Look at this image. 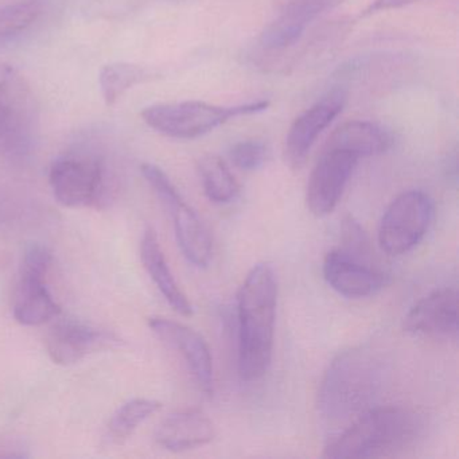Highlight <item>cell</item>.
Instances as JSON below:
<instances>
[{
  "instance_id": "cell-20",
  "label": "cell",
  "mask_w": 459,
  "mask_h": 459,
  "mask_svg": "<svg viewBox=\"0 0 459 459\" xmlns=\"http://www.w3.org/2000/svg\"><path fill=\"white\" fill-rule=\"evenodd\" d=\"M152 76L146 68L135 64L115 63L104 66L99 74L101 96L108 106L117 103L123 93Z\"/></svg>"
},
{
  "instance_id": "cell-2",
  "label": "cell",
  "mask_w": 459,
  "mask_h": 459,
  "mask_svg": "<svg viewBox=\"0 0 459 459\" xmlns=\"http://www.w3.org/2000/svg\"><path fill=\"white\" fill-rule=\"evenodd\" d=\"M384 383V367L372 351L351 349L341 353L325 373L318 410L330 426L356 420L375 403Z\"/></svg>"
},
{
  "instance_id": "cell-18",
  "label": "cell",
  "mask_w": 459,
  "mask_h": 459,
  "mask_svg": "<svg viewBox=\"0 0 459 459\" xmlns=\"http://www.w3.org/2000/svg\"><path fill=\"white\" fill-rule=\"evenodd\" d=\"M391 144V135L380 126L354 120L340 126L332 134L324 150H340L361 158L383 154Z\"/></svg>"
},
{
  "instance_id": "cell-9",
  "label": "cell",
  "mask_w": 459,
  "mask_h": 459,
  "mask_svg": "<svg viewBox=\"0 0 459 459\" xmlns=\"http://www.w3.org/2000/svg\"><path fill=\"white\" fill-rule=\"evenodd\" d=\"M434 206L431 198L420 190L402 193L392 201L381 219L378 243L391 256L407 254L426 235Z\"/></svg>"
},
{
  "instance_id": "cell-16",
  "label": "cell",
  "mask_w": 459,
  "mask_h": 459,
  "mask_svg": "<svg viewBox=\"0 0 459 459\" xmlns=\"http://www.w3.org/2000/svg\"><path fill=\"white\" fill-rule=\"evenodd\" d=\"M216 437L211 419L198 410L179 411L163 419L155 431L160 447L173 453L195 450L208 445Z\"/></svg>"
},
{
  "instance_id": "cell-12",
  "label": "cell",
  "mask_w": 459,
  "mask_h": 459,
  "mask_svg": "<svg viewBox=\"0 0 459 459\" xmlns=\"http://www.w3.org/2000/svg\"><path fill=\"white\" fill-rule=\"evenodd\" d=\"M345 99V93L341 91L329 93L294 120L284 147L286 160L292 169H300L305 165L316 139L342 112Z\"/></svg>"
},
{
  "instance_id": "cell-5",
  "label": "cell",
  "mask_w": 459,
  "mask_h": 459,
  "mask_svg": "<svg viewBox=\"0 0 459 459\" xmlns=\"http://www.w3.org/2000/svg\"><path fill=\"white\" fill-rule=\"evenodd\" d=\"M268 106V101L232 107L212 106L204 101H181L147 107L142 112V117L149 127L163 135L176 139H195L235 117L265 111Z\"/></svg>"
},
{
  "instance_id": "cell-8",
  "label": "cell",
  "mask_w": 459,
  "mask_h": 459,
  "mask_svg": "<svg viewBox=\"0 0 459 459\" xmlns=\"http://www.w3.org/2000/svg\"><path fill=\"white\" fill-rule=\"evenodd\" d=\"M50 265L52 254L47 247L34 243L25 249L14 300L15 319L23 326H39L61 313L45 281Z\"/></svg>"
},
{
  "instance_id": "cell-24",
  "label": "cell",
  "mask_w": 459,
  "mask_h": 459,
  "mask_svg": "<svg viewBox=\"0 0 459 459\" xmlns=\"http://www.w3.org/2000/svg\"><path fill=\"white\" fill-rule=\"evenodd\" d=\"M303 33L305 29L278 15L260 33L259 42L264 49L283 50L297 44Z\"/></svg>"
},
{
  "instance_id": "cell-14",
  "label": "cell",
  "mask_w": 459,
  "mask_h": 459,
  "mask_svg": "<svg viewBox=\"0 0 459 459\" xmlns=\"http://www.w3.org/2000/svg\"><path fill=\"white\" fill-rule=\"evenodd\" d=\"M112 342V335L103 330L76 319H64L48 333L47 349L56 364L74 365Z\"/></svg>"
},
{
  "instance_id": "cell-22",
  "label": "cell",
  "mask_w": 459,
  "mask_h": 459,
  "mask_svg": "<svg viewBox=\"0 0 459 459\" xmlns=\"http://www.w3.org/2000/svg\"><path fill=\"white\" fill-rule=\"evenodd\" d=\"M160 407L162 404L160 402L152 399H134L125 403L109 421V435L117 442L127 439Z\"/></svg>"
},
{
  "instance_id": "cell-4",
  "label": "cell",
  "mask_w": 459,
  "mask_h": 459,
  "mask_svg": "<svg viewBox=\"0 0 459 459\" xmlns=\"http://www.w3.org/2000/svg\"><path fill=\"white\" fill-rule=\"evenodd\" d=\"M39 106L30 84L9 64H0V158L23 162L39 143Z\"/></svg>"
},
{
  "instance_id": "cell-21",
  "label": "cell",
  "mask_w": 459,
  "mask_h": 459,
  "mask_svg": "<svg viewBox=\"0 0 459 459\" xmlns=\"http://www.w3.org/2000/svg\"><path fill=\"white\" fill-rule=\"evenodd\" d=\"M44 12L42 0H20L0 7V44L12 41L31 28Z\"/></svg>"
},
{
  "instance_id": "cell-1",
  "label": "cell",
  "mask_w": 459,
  "mask_h": 459,
  "mask_svg": "<svg viewBox=\"0 0 459 459\" xmlns=\"http://www.w3.org/2000/svg\"><path fill=\"white\" fill-rule=\"evenodd\" d=\"M278 283L267 263L254 265L238 297V372L244 381L259 380L273 359Z\"/></svg>"
},
{
  "instance_id": "cell-11",
  "label": "cell",
  "mask_w": 459,
  "mask_h": 459,
  "mask_svg": "<svg viewBox=\"0 0 459 459\" xmlns=\"http://www.w3.org/2000/svg\"><path fill=\"white\" fill-rule=\"evenodd\" d=\"M149 325L163 343L184 359L200 391L206 396H212L214 386L213 359L203 335L189 326L162 316L150 318Z\"/></svg>"
},
{
  "instance_id": "cell-17",
  "label": "cell",
  "mask_w": 459,
  "mask_h": 459,
  "mask_svg": "<svg viewBox=\"0 0 459 459\" xmlns=\"http://www.w3.org/2000/svg\"><path fill=\"white\" fill-rule=\"evenodd\" d=\"M141 257L150 278L154 281L155 286L168 300L169 305L181 316H192V303L189 302L184 291L179 289L178 283L169 267L165 254L160 248L157 235L152 228H147L144 230L143 238H142Z\"/></svg>"
},
{
  "instance_id": "cell-26",
  "label": "cell",
  "mask_w": 459,
  "mask_h": 459,
  "mask_svg": "<svg viewBox=\"0 0 459 459\" xmlns=\"http://www.w3.org/2000/svg\"><path fill=\"white\" fill-rule=\"evenodd\" d=\"M340 249L349 256L356 257L365 263L370 256L369 241H368L367 235L353 217H348L343 221L342 248Z\"/></svg>"
},
{
  "instance_id": "cell-6",
  "label": "cell",
  "mask_w": 459,
  "mask_h": 459,
  "mask_svg": "<svg viewBox=\"0 0 459 459\" xmlns=\"http://www.w3.org/2000/svg\"><path fill=\"white\" fill-rule=\"evenodd\" d=\"M53 195L66 208H101L107 200V171L98 155H64L49 171Z\"/></svg>"
},
{
  "instance_id": "cell-15",
  "label": "cell",
  "mask_w": 459,
  "mask_h": 459,
  "mask_svg": "<svg viewBox=\"0 0 459 459\" xmlns=\"http://www.w3.org/2000/svg\"><path fill=\"white\" fill-rule=\"evenodd\" d=\"M324 276L334 291L354 299L375 295L385 286V275L381 271L341 249H334L325 257Z\"/></svg>"
},
{
  "instance_id": "cell-10",
  "label": "cell",
  "mask_w": 459,
  "mask_h": 459,
  "mask_svg": "<svg viewBox=\"0 0 459 459\" xmlns=\"http://www.w3.org/2000/svg\"><path fill=\"white\" fill-rule=\"evenodd\" d=\"M359 158L340 150H324L308 178L306 203L316 217L337 208Z\"/></svg>"
},
{
  "instance_id": "cell-28",
  "label": "cell",
  "mask_w": 459,
  "mask_h": 459,
  "mask_svg": "<svg viewBox=\"0 0 459 459\" xmlns=\"http://www.w3.org/2000/svg\"><path fill=\"white\" fill-rule=\"evenodd\" d=\"M418 2H421V0H372V4L361 13L359 18L369 17L376 13L388 12V10L402 9V7L418 4Z\"/></svg>"
},
{
  "instance_id": "cell-7",
  "label": "cell",
  "mask_w": 459,
  "mask_h": 459,
  "mask_svg": "<svg viewBox=\"0 0 459 459\" xmlns=\"http://www.w3.org/2000/svg\"><path fill=\"white\" fill-rule=\"evenodd\" d=\"M142 174L173 220L177 241L184 256L195 267H208L213 254L211 235L203 220L179 195L170 178L158 166L144 163Z\"/></svg>"
},
{
  "instance_id": "cell-27",
  "label": "cell",
  "mask_w": 459,
  "mask_h": 459,
  "mask_svg": "<svg viewBox=\"0 0 459 459\" xmlns=\"http://www.w3.org/2000/svg\"><path fill=\"white\" fill-rule=\"evenodd\" d=\"M147 2L150 0H92L88 7V14L95 18L112 20L135 12Z\"/></svg>"
},
{
  "instance_id": "cell-19",
  "label": "cell",
  "mask_w": 459,
  "mask_h": 459,
  "mask_svg": "<svg viewBox=\"0 0 459 459\" xmlns=\"http://www.w3.org/2000/svg\"><path fill=\"white\" fill-rule=\"evenodd\" d=\"M197 169L204 192L212 203L228 204L238 197L240 186L221 158L205 155L198 160Z\"/></svg>"
},
{
  "instance_id": "cell-3",
  "label": "cell",
  "mask_w": 459,
  "mask_h": 459,
  "mask_svg": "<svg viewBox=\"0 0 459 459\" xmlns=\"http://www.w3.org/2000/svg\"><path fill=\"white\" fill-rule=\"evenodd\" d=\"M420 416L404 407H373L325 446L324 458H385L403 453L420 437Z\"/></svg>"
},
{
  "instance_id": "cell-13",
  "label": "cell",
  "mask_w": 459,
  "mask_h": 459,
  "mask_svg": "<svg viewBox=\"0 0 459 459\" xmlns=\"http://www.w3.org/2000/svg\"><path fill=\"white\" fill-rule=\"evenodd\" d=\"M403 327L415 335L458 337V291L451 287L435 290L419 300L405 316Z\"/></svg>"
},
{
  "instance_id": "cell-23",
  "label": "cell",
  "mask_w": 459,
  "mask_h": 459,
  "mask_svg": "<svg viewBox=\"0 0 459 459\" xmlns=\"http://www.w3.org/2000/svg\"><path fill=\"white\" fill-rule=\"evenodd\" d=\"M340 4H342V0H281L279 15L300 28L307 29L313 21Z\"/></svg>"
},
{
  "instance_id": "cell-25",
  "label": "cell",
  "mask_w": 459,
  "mask_h": 459,
  "mask_svg": "<svg viewBox=\"0 0 459 459\" xmlns=\"http://www.w3.org/2000/svg\"><path fill=\"white\" fill-rule=\"evenodd\" d=\"M230 155L236 168L244 171H255L264 166L268 152L263 142L246 141L235 144Z\"/></svg>"
}]
</instances>
